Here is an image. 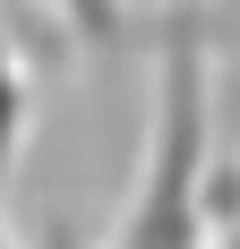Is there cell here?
<instances>
[{
  "label": "cell",
  "mask_w": 240,
  "mask_h": 249,
  "mask_svg": "<svg viewBox=\"0 0 240 249\" xmlns=\"http://www.w3.org/2000/svg\"><path fill=\"white\" fill-rule=\"evenodd\" d=\"M26 112H34V95H26L17 43H9V18H0V180H9V163H17V146H26Z\"/></svg>",
  "instance_id": "obj_1"
},
{
  "label": "cell",
  "mask_w": 240,
  "mask_h": 249,
  "mask_svg": "<svg viewBox=\"0 0 240 249\" xmlns=\"http://www.w3.org/2000/svg\"><path fill=\"white\" fill-rule=\"evenodd\" d=\"M206 249H240V172L206 163Z\"/></svg>",
  "instance_id": "obj_2"
},
{
  "label": "cell",
  "mask_w": 240,
  "mask_h": 249,
  "mask_svg": "<svg viewBox=\"0 0 240 249\" xmlns=\"http://www.w3.org/2000/svg\"><path fill=\"white\" fill-rule=\"evenodd\" d=\"M60 18L77 26V43H95V52H120V0H51Z\"/></svg>",
  "instance_id": "obj_3"
},
{
  "label": "cell",
  "mask_w": 240,
  "mask_h": 249,
  "mask_svg": "<svg viewBox=\"0 0 240 249\" xmlns=\"http://www.w3.org/2000/svg\"><path fill=\"white\" fill-rule=\"evenodd\" d=\"M34 249H95V241H77L69 224H43V241H34Z\"/></svg>",
  "instance_id": "obj_4"
},
{
  "label": "cell",
  "mask_w": 240,
  "mask_h": 249,
  "mask_svg": "<svg viewBox=\"0 0 240 249\" xmlns=\"http://www.w3.org/2000/svg\"><path fill=\"white\" fill-rule=\"evenodd\" d=\"M0 249H9V232H0Z\"/></svg>",
  "instance_id": "obj_5"
}]
</instances>
